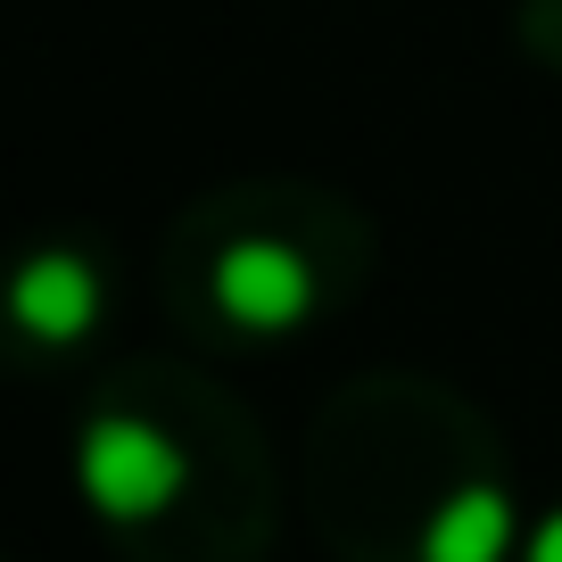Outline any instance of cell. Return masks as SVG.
I'll return each instance as SVG.
<instances>
[{"label": "cell", "mask_w": 562, "mask_h": 562, "mask_svg": "<svg viewBox=\"0 0 562 562\" xmlns=\"http://www.w3.org/2000/svg\"><path fill=\"white\" fill-rule=\"evenodd\" d=\"M75 488L124 562H265L281 529L257 414L182 356L100 372L75 422Z\"/></svg>", "instance_id": "obj_1"}, {"label": "cell", "mask_w": 562, "mask_h": 562, "mask_svg": "<svg viewBox=\"0 0 562 562\" xmlns=\"http://www.w3.org/2000/svg\"><path fill=\"white\" fill-rule=\"evenodd\" d=\"M306 513L339 562H513V480L488 414L430 372H356L306 430Z\"/></svg>", "instance_id": "obj_2"}, {"label": "cell", "mask_w": 562, "mask_h": 562, "mask_svg": "<svg viewBox=\"0 0 562 562\" xmlns=\"http://www.w3.org/2000/svg\"><path fill=\"white\" fill-rule=\"evenodd\" d=\"M381 232L331 182L240 175L199 191L158 240V299L199 348H290L364 299Z\"/></svg>", "instance_id": "obj_3"}, {"label": "cell", "mask_w": 562, "mask_h": 562, "mask_svg": "<svg viewBox=\"0 0 562 562\" xmlns=\"http://www.w3.org/2000/svg\"><path fill=\"white\" fill-rule=\"evenodd\" d=\"M124 265L91 224L25 232L0 248V364L9 372H67L116 331Z\"/></svg>", "instance_id": "obj_4"}, {"label": "cell", "mask_w": 562, "mask_h": 562, "mask_svg": "<svg viewBox=\"0 0 562 562\" xmlns=\"http://www.w3.org/2000/svg\"><path fill=\"white\" fill-rule=\"evenodd\" d=\"M513 42L529 67L562 75V0H513Z\"/></svg>", "instance_id": "obj_5"}, {"label": "cell", "mask_w": 562, "mask_h": 562, "mask_svg": "<svg viewBox=\"0 0 562 562\" xmlns=\"http://www.w3.org/2000/svg\"><path fill=\"white\" fill-rule=\"evenodd\" d=\"M521 562H562V513H546V521L521 538Z\"/></svg>", "instance_id": "obj_6"}, {"label": "cell", "mask_w": 562, "mask_h": 562, "mask_svg": "<svg viewBox=\"0 0 562 562\" xmlns=\"http://www.w3.org/2000/svg\"><path fill=\"white\" fill-rule=\"evenodd\" d=\"M0 562H18V554H0Z\"/></svg>", "instance_id": "obj_7"}]
</instances>
